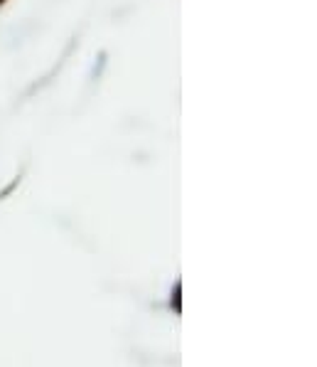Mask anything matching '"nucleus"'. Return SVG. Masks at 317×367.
<instances>
[{"label": "nucleus", "instance_id": "f257e3e1", "mask_svg": "<svg viewBox=\"0 0 317 367\" xmlns=\"http://www.w3.org/2000/svg\"><path fill=\"white\" fill-rule=\"evenodd\" d=\"M3 3H5V0H0V5H3Z\"/></svg>", "mask_w": 317, "mask_h": 367}]
</instances>
